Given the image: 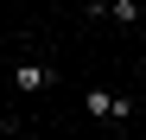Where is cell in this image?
<instances>
[{
    "mask_svg": "<svg viewBox=\"0 0 146 140\" xmlns=\"http://www.w3.org/2000/svg\"><path fill=\"white\" fill-rule=\"evenodd\" d=\"M83 108L95 115V121H114V108H121V96H108V89H89V96H83Z\"/></svg>",
    "mask_w": 146,
    "mask_h": 140,
    "instance_id": "7a4b0ae2",
    "label": "cell"
},
{
    "mask_svg": "<svg viewBox=\"0 0 146 140\" xmlns=\"http://www.w3.org/2000/svg\"><path fill=\"white\" fill-rule=\"evenodd\" d=\"M64 140H83V134H64Z\"/></svg>",
    "mask_w": 146,
    "mask_h": 140,
    "instance_id": "3957f363",
    "label": "cell"
},
{
    "mask_svg": "<svg viewBox=\"0 0 146 140\" xmlns=\"http://www.w3.org/2000/svg\"><path fill=\"white\" fill-rule=\"evenodd\" d=\"M51 77H57V70H44V64H19V70H13V89H19V96H32V89H44Z\"/></svg>",
    "mask_w": 146,
    "mask_h": 140,
    "instance_id": "6da1fadb",
    "label": "cell"
}]
</instances>
